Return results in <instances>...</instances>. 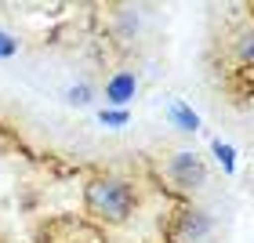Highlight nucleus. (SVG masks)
<instances>
[{"label":"nucleus","mask_w":254,"mask_h":243,"mask_svg":"<svg viewBox=\"0 0 254 243\" xmlns=\"http://www.w3.org/2000/svg\"><path fill=\"white\" fill-rule=\"evenodd\" d=\"M84 196H87L91 211H98L106 222H124L134 207V196L120 178H91Z\"/></svg>","instance_id":"obj_1"},{"label":"nucleus","mask_w":254,"mask_h":243,"mask_svg":"<svg viewBox=\"0 0 254 243\" xmlns=\"http://www.w3.org/2000/svg\"><path fill=\"white\" fill-rule=\"evenodd\" d=\"M171 178L178 185H186V189H200L203 178H207V167H203V160L196 153H178L171 160Z\"/></svg>","instance_id":"obj_2"},{"label":"nucleus","mask_w":254,"mask_h":243,"mask_svg":"<svg viewBox=\"0 0 254 243\" xmlns=\"http://www.w3.org/2000/svg\"><path fill=\"white\" fill-rule=\"evenodd\" d=\"M134 87H138V84H134V76H131V73H120V76H113L109 84H106V98H109L117 109H124L127 102L134 98Z\"/></svg>","instance_id":"obj_3"},{"label":"nucleus","mask_w":254,"mask_h":243,"mask_svg":"<svg viewBox=\"0 0 254 243\" xmlns=\"http://www.w3.org/2000/svg\"><path fill=\"white\" fill-rule=\"evenodd\" d=\"M171 120H175V127H182V131H200V117L192 113V106H186V102H171Z\"/></svg>","instance_id":"obj_4"},{"label":"nucleus","mask_w":254,"mask_h":243,"mask_svg":"<svg viewBox=\"0 0 254 243\" xmlns=\"http://www.w3.org/2000/svg\"><path fill=\"white\" fill-rule=\"evenodd\" d=\"M182 233H186V240H203L207 233H211V218H207L203 211L186 214V225H182Z\"/></svg>","instance_id":"obj_5"},{"label":"nucleus","mask_w":254,"mask_h":243,"mask_svg":"<svg viewBox=\"0 0 254 243\" xmlns=\"http://www.w3.org/2000/svg\"><path fill=\"white\" fill-rule=\"evenodd\" d=\"M214 156H218V164H222L225 175H233V171H236V153H233V145L214 142Z\"/></svg>","instance_id":"obj_6"},{"label":"nucleus","mask_w":254,"mask_h":243,"mask_svg":"<svg viewBox=\"0 0 254 243\" xmlns=\"http://www.w3.org/2000/svg\"><path fill=\"white\" fill-rule=\"evenodd\" d=\"M98 120L106 123V127H124L127 120H131V113H127V109H102Z\"/></svg>","instance_id":"obj_7"},{"label":"nucleus","mask_w":254,"mask_h":243,"mask_svg":"<svg viewBox=\"0 0 254 243\" xmlns=\"http://www.w3.org/2000/svg\"><path fill=\"white\" fill-rule=\"evenodd\" d=\"M240 62H244V65H254V29H247L244 33V37H240Z\"/></svg>","instance_id":"obj_8"},{"label":"nucleus","mask_w":254,"mask_h":243,"mask_svg":"<svg viewBox=\"0 0 254 243\" xmlns=\"http://www.w3.org/2000/svg\"><path fill=\"white\" fill-rule=\"evenodd\" d=\"M15 48L18 44L7 37V33H0V59H11V55H15Z\"/></svg>","instance_id":"obj_9"},{"label":"nucleus","mask_w":254,"mask_h":243,"mask_svg":"<svg viewBox=\"0 0 254 243\" xmlns=\"http://www.w3.org/2000/svg\"><path fill=\"white\" fill-rule=\"evenodd\" d=\"M87 98H91V87H73L69 91V102H73V106H84Z\"/></svg>","instance_id":"obj_10"}]
</instances>
